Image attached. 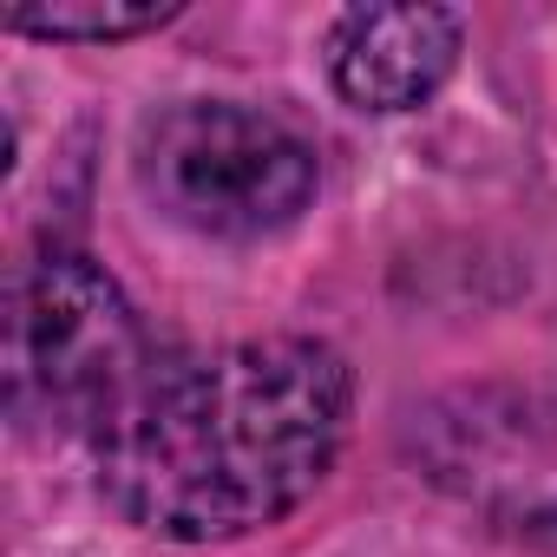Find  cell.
<instances>
[{
	"instance_id": "cell-1",
	"label": "cell",
	"mask_w": 557,
	"mask_h": 557,
	"mask_svg": "<svg viewBox=\"0 0 557 557\" xmlns=\"http://www.w3.org/2000/svg\"><path fill=\"white\" fill-rule=\"evenodd\" d=\"M355 413L348 361L315 335L230 342L158 368L92 440L119 518L171 544H223L289 518L335 466Z\"/></svg>"
},
{
	"instance_id": "cell-2",
	"label": "cell",
	"mask_w": 557,
	"mask_h": 557,
	"mask_svg": "<svg viewBox=\"0 0 557 557\" xmlns=\"http://www.w3.org/2000/svg\"><path fill=\"white\" fill-rule=\"evenodd\" d=\"M158 348L125 289L66 243L8 275V407L27 426L99 440L158 381Z\"/></svg>"
},
{
	"instance_id": "cell-3",
	"label": "cell",
	"mask_w": 557,
	"mask_h": 557,
	"mask_svg": "<svg viewBox=\"0 0 557 557\" xmlns=\"http://www.w3.org/2000/svg\"><path fill=\"white\" fill-rule=\"evenodd\" d=\"M315 145L236 99H177L138 132V190L216 243L283 236L315 203Z\"/></svg>"
},
{
	"instance_id": "cell-4",
	"label": "cell",
	"mask_w": 557,
	"mask_h": 557,
	"mask_svg": "<svg viewBox=\"0 0 557 557\" xmlns=\"http://www.w3.org/2000/svg\"><path fill=\"white\" fill-rule=\"evenodd\" d=\"M459 47L453 8H355L329 34V79L355 112H420L453 79Z\"/></svg>"
},
{
	"instance_id": "cell-5",
	"label": "cell",
	"mask_w": 557,
	"mask_h": 557,
	"mask_svg": "<svg viewBox=\"0 0 557 557\" xmlns=\"http://www.w3.org/2000/svg\"><path fill=\"white\" fill-rule=\"evenodd\" d=\"M8 34H34V40H138L177 21V0H53V8H8L0 14Z\"/></svg>"
}]
</instances>
